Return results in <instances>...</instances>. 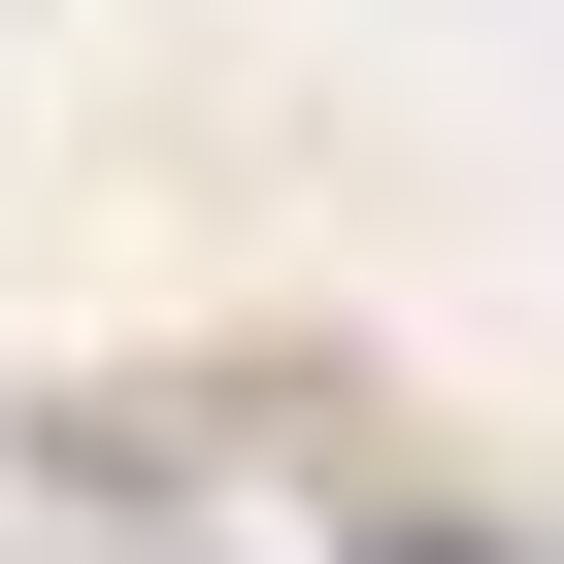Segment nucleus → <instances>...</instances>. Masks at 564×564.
Here are the masks:
<instances>
[{"mask_svg":"<svg viewBox=\"0 0 564 564\" xmlns=\"http://www.w3.org/2000/svg\"><path fill=\"white\" fill-rule=\"evenodd\" d=\"M399 564H465V531H399Z\"/></svg>","mask_w":564,"mask_h":564,"instance_id":"f257e3e1","label":"nucleus"}]
</instances>
